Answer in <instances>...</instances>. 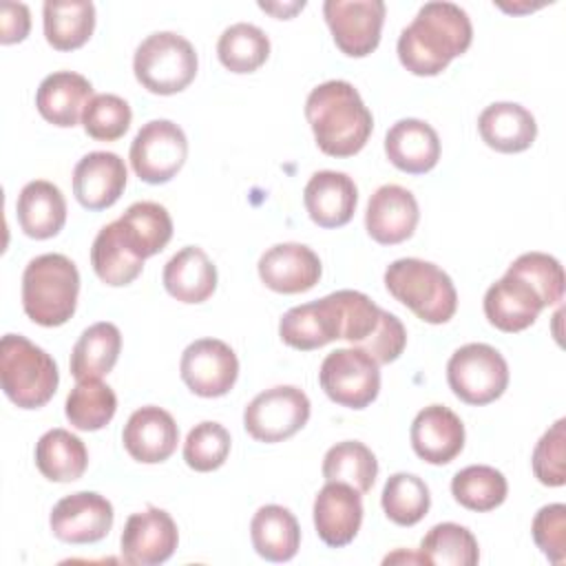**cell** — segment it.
I'll return each instance as SVG.
<instances>
[{
	"mask_svg": "<svg viewBox=\"0 0 566 566\" xmlns=\"http://www.w3.org/2000/svg\"><path fill=\"white\" fill-rule=\"evenodd\" d=\"M473 40V27L464 9L453 2H427L398 38L400 64L420 77L442 73Z\"/></svg>",
	"mask_w": 566,
	"mask_h": 566,
	"instance_id": "cell-1",
	"label": "cell"
},
{
	"mask_svg": "<svg viewBox=\"0 0 566 566\" xmlns=\"http://www.w3.org/2000/svg\"><path fill=\"white\" fill-rule=\"evenodd\" d=\"M305 117L316 146L329 157L360 153L374 128V117L360 93L345 80H329L312 88L305 99Z\"/></svg>",
	"mask_w": 566,
	"mask_h": 566,
	"instance_id": "cell-2",
	"label": "cell"
},
{
	"mask_svg": "<svg viewBox=\"0 0 566 566\" xmlns=\"http://www.w3.org/2000/svg\"><path fill=\"white\" fill-rule=\"evenodd\" d=\"M80 272L64 254H40L29 261L22 274V310L42 325H64L77 307Z\"/></svg>",
	"mask_w": 566,
	"mask_h": 566,
	"instance_id": "cell-3",
	"label": "cell"
},
{
	"mask_svg": "<svg viewBox=\"0 0 566 566\" xmlns=\"http://www.w3.org/2000/svg\"><path fill=\"white\" fill-rule=\"evenodd\" d=\"M385 287L398 303L431 325L447 323L458 307V292L451 276L436 263L422 259H398L389 263Z\"/></svg>",
	"mask_w": 566,
	"mask_h": 566,
	"instance_id": "cell-4",
	"label": "cell"
},
{
	"mask_svg": "<svg viewBox=\"0 0 566 566\" xmlns=\"http://www.w3.org/2000/svg\"><path fill=\"white\" fill-rule=\"evenodd\" d=\"M60 382L55 360L20 334L0 340V385L4 396L20 409L44 407Z\"/></svg>",
	"mask_w": 566,
	"mask_h": 566,
	"instance_id": "cell-5",
	"label": "cell"
},
{
	"mask_svg": "<svg viewBox=\"0 0 566 566\" xmlns=\"http://www.w3.org/2000/svg\"><path fill=\"white\" fill-rule=\"evenodd\" d=\"M195 46L172 31L148 35L135 51L133 71L137 82L155 95H175L197 75Z\"/></svg>",
	"mask_w": 566,
	"mask_h": 566,
	"instance_id": "cell-6",
	"label": "cell"
},
{
	"mask_svg": "<svg viewBox=\"0 0 566 566\" xmlns=\"http://www.w3.org/2000/svg\"><path fill=\"white\" fill-rule=\"evenodd\" d=\"M451 391L467 405H489L497 400L509 385V365L504 356L486 343H469L453 352L447 363Z\"/></svg>",
	"mask_w": 566,
	"mask_h": 566,
	"instance_id": "cell-7",
	"label": "cell"
},
{
	"mask_svg": "<svg viewBox=\"0 0 566 566\" xmlns=\"http://www.w3.org/2000/svg\"><path fill=\"white\" fill-rule=\"evenodd\" d=\"M380 365L358 347H343L325 356L318 369L321 389L340 407L365 409L380 391Z\"/></svg>",
	"mask_w": 566,
	"mask_h": 566,
	"instance_id": "cell-8",
	"label": "cell"
},
{
	"mask_svg": "<svg viewBox=\"0 0 566 566\" xmlns=\"http://www.w3.org/2000/svg\"><path fill=\"white\" fill-rule=\"evenodd\" d=\"M310 420V398L292 385L261 391L243 411L245 431L259 442H283Z\"/></svg>",
	"mask_w": 566,
	"mask_h": 566,
	"instance_id": "cell-9",
	"label": "cell"
},
{
	"mask_svg": "<svg viewBox=\"0 0 566 566\" xmlns=\"http://www.w3.org/2000/svg\"><path fill=\"white\" fill-rule=\"evenodd\" d=\"M188 157V139L170 119H150L130 144V166L146 184L170 181Z\"/></svg>",
	"mask_w": 566,
	"mask_h": 566,
	"instance_id": "cell-10",
	"label": "cell"
},
{
	"mask_svg": "<svg viewBox=\"0 0 566 566\" xmlns=\"http://www.w3.org/2000/svg\"><path fill=\"white\" fill-rule=\"evenodd\" d=\"M385 11L382 0H327L323 4L336 46L349 57H365L378 46Z\"/></svg>",
	"mask_w": 566,
	"mask_h": 566,
	"instance_id": "cell-11",
	"label": "cell"
},
{
	"mask_svg": "<svg viewBox=\"0 0 566 566\" xmlns=\"http://www.w3.org/2000/svg\"><path fill=\"white\" fill-rule=\"evenodd\" d=\"M179 371L192 394L201 398H219L234 387L239 360L228 343L219 338H199L184 349Z\"/></svg>",
	"mask_w": 566,
	"mask_h": 566,
	"instance_id": "cell-12",
	"label": "cell"
},
{
	"mask_svg": "<svg viewBox=\"0 0 566 566\" xmlns=\"http://www.w3.org/2000/svg\"><path fill=\"white\" fill-rule=\"evenodd\" d=\"M179 544L177 524L164 509L133 513L122 531V557L130 566H157L172 557Z\"/></svg>",
	"mask_w": 566,
	"mask_h": 566,
	"instance_id": "cell-13",
	"label": "cell"
},
{
	"mask_svg": "<svg viewBox=\"0 0 566 566\" xmlns=\"http://www.w3.org/2000/svg\"><path fill=\"white\" fill-rule=\"evenodd\" d=\"M49 526L53 535L66 544L99 542L113 526V504L99 493L77 491L53 506Z\"/></svg>",
	"mask_w": 566,
	"mask_h": 566,
	"instance_id": "cell-14",
	"label": "cell"
},
{
	"mask_svg": "<svg viewBox=\"0 0 566 566\" xmlns=\"http://www.w3.org/2000/svg\"><path fill=\"white\" fill-rule=\"evenodd\" d=\"M279 336L285 345L310 352L343 336L340 305L336 292L287 310L279 323Z\"/></svg>",
	"mask_w": 566,
	"mask_h": 566,
	"instance_id": "cell-15",
	"label": "cell"
},
{
	"mask_svg": "<svg viewBox=\"0 0 566 566\" xmlns=\"http://www.w3.org/2000/svg\"><path fill=\"white\" fill-rule=\"evenodd\" d=\"M259 279L279 294L312 290L323 272L318 254L303 243H276L259 259Z\"/></svg>",
	"mask_w": 566,
	"mask_h": 566,
	"instance_id": "cell-16",
	"label": "cell"
},
{
	"mask_svg": "<svg viewBox=\"0 0 566 566\" xmlns=\"http://www.w3.org/2000/svg\"><path fill=\"white\" fill-rule=\"evenodd\" d=\"M420 219L416 197L396 184L380 186L367 203L365 228L367 234L380 245H396L407 241Z\"/></svg>",
	"mask_w": 566,
	"mask_h": 566,
	"instance_id": "cell-17",
	"label": "cell"
},
{
	"mask_svg": "<svg viewBox=\"0 0 566 566\" xmlns=\"http://www.w3.org/2000/svg\"><path fill=\"white\" fill-rule=\"evenodd\" d=\"M122 442L133 460L157 464L175 453L179 442V427L166 409L146 405L133 411L126 420Z\"/></svg>",
	"mask_w": 566,
	"mask_h": 566,
	"instance_id": "cell-18",
	"label": "cell"
},
{
	"mask_svg": "<svg viewBox=\"0 0 566 566\" xmlns=\"http://www.w3.org/2000/svg\"><path fill=\"white\" fill-rule=\"evenodd\" d=\"M126 166L115 153L95 150L84 155L73 168V195L86 210L111 208L126 188Z\"/></svg>",
	"mask_w": 566,
	"mask_h": 566,
	"instance_id": "cell-19",
	"label": "cell"
},
{
	"mask_svg": "<svg viewBox=\"0 0 566 566\" xmlns=\"http://www.w3.org/2000/svg\"><path fill=\"white\" fill-rule=\"evenodd\" d=\"M363 500L345 482H327L314 500V526L318 537L332 546H347L360 531Z\"/></svg>",
	"mask_w": 566,
	"mask_h": 566,
	"instance_id": "cell-20",
	"label": "cell"
},
{
	"mask_svg": "<svg viewBox=\"0 0 566 566\" xmlns=\"http://www.w3.org/2000/svg\"><path fill=\"white\" fill-rule=\"evenodd\" d=\"M411 447L429 464H449L464 449V424L444 405H429L411 422Z\"/></svg>",
	"mask_w": 566,
	"mask_h": 566,
	"instance_id": "cell-21",
	"label": "cell"
},
{
	"mask_svg": "<svg viewBox=\"0 0 566 566\" xmlns=\"http://www.w3.org/2000/svg\"><path fill=\"white\" fill-rule=\"evenodd\" d=\"M542 310L539 294L524 279L509 272L484 294V316L495 329L506 334L531 327Z\"/></svg>",
	"mask_w": 566,
	"mask_h": 566,
	"instance_id": "cell-22",
	"label": "cell"
},
{
	"mask_svg": "<svg viewBox=\"0 0 566 566\" xmlns=\"http://www.w3.org/2000/svg\"><path fill=\"white\" fill-rule=\"evenodd\" d=\"M303 203L318 228H340L354 217L358 188L345 172L318 170L303 190Z\"/></svg>",
	"mask_w": 566,
	"mask_h": 566,
	"instance_id": "cell-23",
	"label": "cell"
},
{
	"mask_svg": "<svg viewBox=\"0 0 566 566\" xmlns=\"http://www.w3.org/2000/svg\"><path fill=\"white\" fill-rule=\"evenodd\" d=\"M385 155L402 172L424 175L440 159V137L422 119H400L385 135Z\"/></svg>",
	"mask_w": 566,
	"mask_h": 566,
	"instance_id": "cell-24",
	"label": "cell"
},
{
	"mask_svg": "<svg viewBox=\"0 0 566 566\" xmlns=\"http://www.w3.org/2000/svg\"><path fill=\"white\" fill-rule=\"evenodd\" d=\"M93 97V84L73 71H55L46 75L35 93L38 113L53 126L73 128Z\"/></svg>",
	"mask_w": 566,
	"mask_h": 566,
	"instance_id": "cell-25",
	"label": "cell"
},
{
	"mask_svg": "<svg viewBox=\"0 0 566 566\" xmlns=\"http://www.w3.org/2000/svg\"><path fill=\"white\" fill-rule=\"evenodd\" d=\"M482 142L497 153H522L533 146L537 124L531 111L515 102H495L478 117Z\"/></svg>",
	"mask_w": 566,
	"mask_h": 566,
	"instance_id": "cell-26",
	"label": "cell"
},
{
	"mask_svg": "<svg viewBox=\"0 0 566 566\" xmlns=\"http://www.w3.org/2000/svg\"><path fill=\"white\" fill-rule=\"evenodd\" d=\"M166 292L181 303H203L217 290V268L197 245H186L168 259L161 274Z\"/></svg>",
	"mask_w": 566,
	"mask_h": 566,
	"instance_id": "cell-27",
	"label": "cell"
},
{
	"mask_svg": "<svg viewBox=\"0 0 566 566\" xmlns=\"http://www.w3.org/2000/svg\"><path fill=\"white\" fill-rule=\"evenodd\" d=\"M18 223L22 232L31 239H51L55 237L66 221V201L62 190L46 181H29L15 201Z\"/></svg>",
	"mask_w": 566,
	"mask_h": 566,
	"instance_id": "cell-28",
	"label": "cell"
},
{
	"mask_svg": "<svg viewBox=\"0 0 566 566\" xmlns=\"http://www.w3.org/2000/svg\"><path fill=\"white\" fill-rule=\"evenodd\" d=\"M250 539L263 559L290 562L301 546V526L290 509L265 504L250 522Z\"/></svg>",
	"mask_w": 566,
	"mask_h": 566,
	"instance_id": "cell-29",
	"label": "cell"
},
{
	"mask_svg": "<svg viewBox=\"0 0 566 566\" xmlns=\"http://www.w3.org/2000/svg\"><path fill=\"white\" fill-rule=\"evenodd\" d=\"M117 228L139 259L161 252L172 237V219L168 210L155 201H137L128 206L117 219Z\"/></svg>",
	"mask_w": 566,
	"mask_h": 566,
	"instance_id": "cell-30",
	"label": "cell"
},
{
	"mask_svg": "<svg viewBox=\"0 0 566 566\" xmlns=\"http://www.w3.org/2000/svg\"><path fill=\"white\" fill-rule=\"evenodd\" d=\"M44 38L55 51H75L88 42L95 29V7L84 0L44 2Z\"/></svg>",
	"mask_w": 566,
	"mask_h": 566,
	"instance_id": "cell-31",
	"label": "cell"
},
{
	"mask_svg": "<svg viewBox=\"0 0 566 566\" xmlns=\"http://www.w3.org/2000/svg\"><path fill=\"white\" fill-rule=\"evenodd\" d=\"M122 349V334L117 325L113 323H95L82 332L77 338L73 352H71V374L75 380H86V378H102L106 376Z\"/></svg>",
	"mask_w": 566,
	"mask_h": 566,
	"instance_id": "cell-32",
	"label": "cell"
},
{
	"mask_svg": "<svg viewBox=\"0 0 566 566\" xmlns=\"http://www.w3.org/2000/svg\"><path fill=\"white\" fill-rule=\"evenodd\" d=\"M35 467L51 482H73L84 475L88 451L75 433L51 429L35 444Z\"/></svg>",
	"mask_w": 566,
	"mask_h": 566,
	"instance_id": "cell-33",
	"label": "cell"
},
{
	"mask_svg": "<svg viewBox=\"0 0 566 566\" xmlns=\"http://www.w3.org/2000/svg\"><path fill=\"white\" fill-rule=\"evenodd\" d=\"M91 265L97 279L111 287H122L133 283L142 270L144 259H139L124 241L117 221L104 226L91 248Z\"/></svg>",
	"mask_w": 566,
	"mask_h": 566,
	"instance_id": "cell-34",
	"label": "cell"
},
{
	"mask_svg": "<svg viewBox=\"0 0 566 566\" xmlns=\"http://www.w3.org/2000/svg\"><path fill=\"white\" fill-rule=\"evenodd\" d=\"M69 422L80 431H97L106 427L117 411L115 391L102 378L77 380L64 405Z\"/></svg>",
	"mask_w": 566,
	"mask_h": 566,
	"instance_id": "cell-35",
	"label": "cell"
},
{
	"mask_svg": "<svg viewBox=\"0 0 566 566\" xmlns=\"http://www.w3.org/2000/svg\"><path fill=\"white\" fill-rule=\"evenodd\" d=\"M376 475V455L358 440L338 442L323 458V478L327 482H345L358 493H367L374 486Z\"/></svg>",
	"mask_w": 566,
	"mask_h": 566,
	"instance_id": "cell-36",
	"label": "cell"
},
{
	"mask_svg": "<svg viewBox=\"0 0 566 566\" xmlns=\"http://www.w3.org/2000/svg\"><path fill=\"white\" fill-rule=\"evenodd\" d=\"M451 493L460 506L486 513L506 500L509 484L502 471L486 464H471L453 475Z\"/></svg>",
	"mask_w": 566,
	"mask_h": 566,
	"instance_id": "cell-37",
	"label": "cell"
},
{
	"mask_svg": "<svg viewBox=\"0 0 566 566\" xmlns=\"http://www.w3.org/2000/svg\"><path fill=\"white\" fill-rule=\"evenodd\" d=\"M217 55L230 73H254L270 55V40L259 27L237 22L221 33Z\"/></svg>",
	"mask_w": 566,
	"mask_h": 566,
	"instance_id": "cell-38",
	"label": "cell"
},
{
	"mask_svg": "<svg viewBox=\"0 0 566 566\" xmlns=\"http://www.w3.org/2000/svg\"><path fill=\"white\" fill-rule=\"evenodd\" d=\"M420 555L431 566H473L480 559V548L469 528L442 522L422 537Z\"/></svg>",
	"mask_w": 566,
	"mask_h": 566,
	"instance_id": "cell-39",
	"label": "cell"
},
{
	"mask_svg": "<svg viewBox=\"0 0 566 566\" xmlns=\"http://www.w3.org/2000/svg\"><path fill=\"white\" fill-rule=\"evenodd\" d=\"M380 504L394 524L413 526L427 515L431 506L429 486L413 473H394L382 486Z\"/></svg>",
	"mask_w": 566,
	"mask_h": 566,
	"instance_id": "cell-40",
	"label": "cell"
},
{
	"mask_svg": "<svg viewBox=\"0 0 566 566\" xmlns=\"http://www.w3.org/2000/svg\"><path fill=\"white\" fill-rule=\"evenodd\" d=\"M230 433L223 424L206 420L195 424L184 442V460L190 469L208 473L219 469L230 453Z\"/></svg>",
	"mask_w": 566,
	"mask_h": 566,
	"instance_id": "cell-41",
	"label": "cell"
},
{
	"mask_svg": "<svg viewBox=\"0 0 566 566\" xmlns=\"http://www.w3.org/2000/svg\"><path fill=\"white\" fill-rule=\"evenodd\" d=\"M130 106L113 93L93 95L82 113V126L88 137L97 142H115L130 128Z\"/></svg>",
	"mask_w": 566,
	"mask_h": 566,
	"instance_id": "cell-42",
	"label": "cell"
},
{
	"mask_svg": "<svg viewBox=\"0 0 566 566\" xmlns=\"http://www.w3.org/2000/svg\"><path fill=\"white\" fill-rule=\"evenodd\" d=\"M513 276L524 279L546 305H557L564 298V270L559 261L544 252L520 254L506 270Z\"/></svg>",
	"mask_w": 566,
	"mask_h": 566,
	"instance_id": "cell-43",
	"label": "cell"
},
{
	"mask_svg": "<svg viewBox=\"0 0 566 566\" xmlns=\"http://www.w3.org/2000/svg\"><path fill=\"white\" fill-rule=\"evenodd\" d=\"M533 473L546 486L566 482V420L559 418L533 449Z\"/></svg>",
	"mask_w": 566,
	"mask_h": 566,
	"instance_id": "cell-44",
	"label": "cell"
},
{
	"mask_svg": "<svg viewBox=\"0 0 566 566\" xmlns=\"http://www.w3.org/2000/svg\"><path fill=\"white\" fill-rule=\"evenodd\" d=\"M533 539L537 548L555 564L566 559V506L546 504L533 517Z\"/></svg>",
	"mask_w": 566,
	"mask_h": 566,
	"instance_id": "cell-45",
	"label": "cell"
},
{
	"mask_svg": "<svg viewBox=\"0 0 566 566\" xmlns=\"http://www.w3.org/2000/svg\"><path fill=\"white\" fill-rule=\"evenodd\" d=\"M407 345V329L400 318L391 312L380 310V318L376 329L358 345L365 354H369L378 365L394 363Z\"/></svg>",
	"mask_w": 566,
	"mask_h": 566,
	"instance_id": "cell-46",
	"label": "cell"
},
{
	"mask_svg": "<svg viewBox=\"0 0 566 566\" xmlns=\"http://www.w3.org/2000/svg\"><path fill=\"white\" fill-rule=\"evenodd\" d=\"M31 15L29 7L22 2H4L0 7V42L15 44L29 35Z\"/></svg>",
	"mask_w": 566,
	"mask_h": 566,
	"instance_id": "cell-47",
	"label": "cell"
},
{
	"mask_svg": "<svg viewBox=\"0 0 566 566\" xmlns=\"http://www.w3.org/2000/svg\"><path fill=\"white\" fill-rule=\"evenodd\" d=\"M394 562H416V564H427V562H424V557H422L420 553L411 555V553H405V551H398V553H394V555H387V557H385V564H394Z\"/></svg>",
	"mask_w": 566,
	"mask_h": 566,
	"instance_id": "cell-48",
	"label": "cell"
}]
</instances>
